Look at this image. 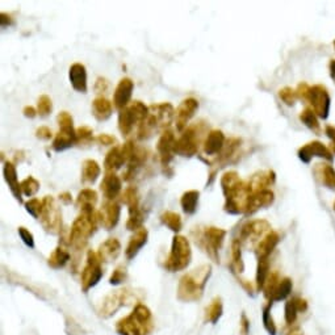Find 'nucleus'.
<instances>
[{
  "instance_id": "obj_1",
  "label": "nucleus",
  "mask_w": 335,
  "mask_h": 335,
  "mask_svg": "<svg viewBox=\"0 0 335 335\" xmlns=\"http://www.w3.org/2000/svg\"><path fill=\"white\" fill-rule=\"evenodd\" d=\"M212 275L211 264H201L183 275L179 280L176 297L183 303H195L202 297L207 283Z\"/></svg>"
},
{
  "instance_id": "obj_2",
  "label": "nucleus",
  "mask_w": 335,
  "mask_h": 335,
  "mask_svg": "<svg viewBox=\"0 0 335 335\" xmlns=\"http://www.w3.org/2000/svg\"><path fill=\"white\" fill-rule=\"evenodd\" d=\"M155 329L152 310L143 304L134 306L133 311L116 323L119 335H152Z\"/></svg>"
},
{
  "instance_id": "obj_3",
  "label": "nucleus",
  "mask_w": 335,
  "mask_h": 335,
  "mask_svg": "<svg viewBox=\"0 0 335 335\" xmlns=\"http://www.w3.org/2000/svg\"><path fill=\"white\" fill-rule=\"evenodd\" d=\"M148 110L150 112L147 119L138 125V140H146L157 131H162V133L169 131V126L175 116V110L170 103L153 104L148 107Z\"/></svg>"
},
{
  "instance_id": "obj_4",
  "label": "nucleus",
  "mask_w": 335,
  "mask_h": 335,
  "mask_svg": "<svg viewBox=\"0 0 335 335\" xmlns=\"http://www.w3.org/2000/svg\"><path fill=\"white\" fill-rule=\"evenodd\" d=\"M142 300V294L132 288L117 289L104 297L98 305V313L100 317L109 318L115 315L122 306L138 305Z\"/></svg>"
},
{
  "instance_id": "obj_5",
  "label": "nucleus",
  "mask_w": 335,
  "mask_h": 335,
  "mask_svg": "<svg viewBox=\"0 0 335 335\" xmlns=\"http://www.w3.org/2000/svg\"><path fill=\"white\" fill-rule=\"evenodd\" d=\"M98 224V212H82L75 218L70 229L68 245L75 250H83L89 238L95 233Z\"/></svg>"
},
{
  "instance_id": "obj_6",
  "label": "nucleus",
  "mask_w": 335,
  "mask_h": 335,
  "mask_svg": "<svg viewBox=\"0 0 335 335\" xmlns=\"http://www.w3.org/2000/svg\"><path fill=\"white\" fill-rule=\"evenodd\" d=\"M195 244L207 254L213 262L218 263L219 255L218 251L221 249L225 239L226 230L216 226H207V228L197 229L192 232Z\"/></svg>"
},
{
  "instance_id": "obj_7",
  "label": "nucleus",
  "mask_w": 335,
  "mask_h": 335,
  "mask_svg": "<svg viewBox=\"0 0 335 335\" xmlns=\"http://www.w3.org/2000/svg\"><path fill=\"white\" fill-rule=\"evenodd\" d=\"M205 132H207V124L202 121L190 125L176 140L175 154L185 158H191L197 154Z\"/></svg>"
},
{
  "instance_id": "obj_8",
  "label": "nucleus",
  "mask_w": 335,
  "mask_h": 335,
  "mask_svg": "<svg viewBox=\"0 0 335 335\" xmlns=\"http://www.w3.org/2000/svg\"><path fill=\"white\" fill-rule=\"evenodd\" d=\"M192 260V250L190 240L183 235H175L172 238L171 251L164 260L163 267L170 272L183 271L190 266Z\"/></svg>"
},
{
  "instance_id": "obj_9",
  "label": "nucleus",
  "mask_w": 335,
  "mask_h": 335,
  "mask_svg": "<svg viewBox=\"0 0 335 335\" xmlns=\"http://www.w3.org/2000/svg\"><path fill=\"white\" fill-rule=\"evenodd\" d=\"M40 221L45 232L49 234H60L62 232V212L53 196H45L42 200Z\"/></svg>"
},
{
  "instance_id": "obj_10",
  "label": "nucleus",
  "mask_w": 335,
  "mask_h": 335,
  "mask_svg": "<svg viewBox=\"0 0 335 335\" xmlns=\"http://www.w3.org/2000/svg\"><path fill=\"white\" fill-rule=\"evenodd\" d=\"M101 259L99 258L98 252L89 250L87 252V262L82 271V291L88 292L91 288L95 287L101 280L104 275Z\"/></svg>"
},
{
  "instance_id": "obj_11",
  "label": "nucleus",
  "mask_w": 335,
  "mask_h": 335,
  "mask_svg": "<svg viewBox=\"0 0 335 335\" xmlns=\"http://www.w3.org/2000/svg\"><path fill=\"white\" fill-rule=\"evenodd\" d=\"M270 233V225L267 221L263 219H258V221H251L247 222L246 225L242 226L239 234L240 244H258L260 238H263L264 235H267Z\"/></svg>"
},
{
  "instance_id": "obj_12",
  "label": "nucleus",
  "mask_w": 335,
  "mask_h": 335,
  "mask_svg": "<svg viewBox=\"0 0 335 335\" xmlns=\"http://www.w3.org/2000/svg\"><path fill=\"white\" fill-rule=\"evenodd\" d=\"M175 145L176 138L175 134L172 131H164L160 134L159 140L157 143V152L159 155L160 163L163 169L170 167V162L174 159V154H175Z\"/></svg>"
},
{
  "instance_id": "obj_13",
  "label": "nucleus",
  "mask_w": 335,
  "mask_h": 335,
  "mask_svg": "<svg viewBox=\"0 0 335 335\" xmlns=\"http://www.w3.org/2000/svg\"><path fill=\"white\" fill-rule=\"evenodd\" d=\"M120 214H121V207L116 201H105L101 205L100 211L98 212L99 224L107 230H112L116 228L120 221Z\"/></svg>"
},
{
  "instance_id": "obj_14",
  "label": "nucleus",
  "mask_w": 335,
  "mask_h": 335,
  "mask_svg": "<svg viewBox=\"0 0 335 335\" xmlns=\"http://www.w3.org/2000/svg\"><path fill=\"white\" fill-rule=\"evenodd\" d=\"M199 108V101L195 98H188L180 103L175 112V122L176 131L183 133L187 129V124L190 120L195 116V112Z\"/></svg>"
},
{
  "instance_id": "obj_15",
  "label": "nucleus",
  "mask_w": 335,
  "mask_h": 335,
  "mask_svg": "<svg viewBox=\"0 0 335 335\" xmlns=\"http://www.w3.org/2000/svg\"><path fill=\"white\" fill-rule=\"evenodd\" d=\"M134 82L131 78H122L117 84L115 94H113V105L117 109L122 110L131 104L132 94H133Z\"/></svg>"
},
{
  "instance_id": "obj_16",
  "label": "nucleus",
  "mask_w": 335,
  "mask_h": 335,
  "mask_svg": "<svg viewBox=\"0 0 335 335\" xmlns=\"http://www.w3.org/2000/svg\"><path fill=\"white\" fill-rule=\"evenodd\" d=\"M122 181L116 172H107L103 178V181L100 183V191L103 192V196L107 199V201H115L116 197H119L121 193Z\"/></svg>"
},
{
  "instance_id": "obj_17",
  "label": "nucleus",
  "mask_w": 335,
  "mask_h": 335,
  "mask_svg": "<svg viewBox=\"0 0 335 335\" xmlns=\"http://www.w3.org/2000/svg\"><path fill=\"white\" fill-rule=\"evenodd\" d=\"M273 201V193L271 191H256L252 192L251 195L247 197L246 204H245V213L250 214L256 212L258 209L263 207H268L272 204Z\"/></svg>"
},
{
  "instance_id": "obj_18",
  "label": "nucleus",
  "mask_w": 335,
  "mask_h": 335,
  "mask_svg": "<svg viewBox=\"0 0 335 335\" xmlns=\"http://www.w3.org/2000/svg\"><path fill=\"white\" fill-rule=\"evenodd\" d=\"M225 134L221 131H211L204 140V153L207 155H218L225 146Z\"/></svg>"
},
{
  "instance_id": "obj_19",
  "label": "nucleus",
  "mask_w": 335,
  "mask_h": 335,
  "mask_svg": "<svg viewBox=\"0 0 335 335\" xmlns=\"http://www.w3.org/2000/svg\"><path fill=\"white\" fill-rule=\"evenodd\" d=\"M3 176L4 180L8 184L9 190L15 196V199L18 202H23V191H21V183H18L17 172H16V167L12 162H6L3 166Z\"/></svg>"
},
{
  "instance_id": "obj_20",
  "label": "nucleus",
  "mask_w": 335,
  "mask_h": 335,
  "mask_svg": "<svg viewBox=\"0 0 335 335\" xmlns=\"http://www.w3.org/2000/svg\"><path fill=\"white\" fill-rule=\"evenodd\" d=\"M68 78L72 88L78 92H87V70L82 63H74L68 70Z\"/></svg>"
},
{
  "instance_id": "obj_21",
  "label": "nucleus",
  "mask_w": 335,
  "mask_h": 335,
  "mask_svg": "<svg viewBox=\"0 0 335 335\" xmlns=\"http://www.w3.org/2000/svg\"><path fill=\"white\" fill-rule=\"evenodd\" d=\"M121 252V244L117 238H108L99 246L98 255L101 262H113L119 258Z\"/></svg>"
},
{
  "instance_id": "obj_22",
  "label": "nucleus",
  "mask_w": 335,
  "mask_h": 335,
  "mask_svg": "<svg viewBox=\"0 0 335 335\" xmlns=\"http://www.w3.org/2000/svg\"><path fill=\"white\" fill-rule=\"evenodd\" d=\"M148 238V232L146 228L138 229L137 232H134V234L132 235L131 239L128 242V246H126V250H125V255L128 259H133L134 256L140 252V250L142 249L146 245Z\"/></svg>"
},
{
  "instance_id": "obj_23",
  "label": "nucleus",
  "mask_w": 335,
  "mask_h": 335,
  "mask_svg": "<svg viewBox=\"0 0 335 335\" xmlns=\"http://www.w3.org/2000/svg\"><path fill=\"white\" fill-rule=\"evenodd\" d=\"M279 235L275 232H270L267 235H264L255 246V254L259 258H268L271 252L275 250V247L279 244Z\"/></svg>"
},
{
  "instance_id": "obj_24",
  "label": "nucleus",
  "mask_w": 335,
  "mask_h": 335,
  "mask_svg": "<svg viewBox=\"0 0 335 335\" xmlns=\"http://www.w3.org/2000/svg\"><path fill=\"white\" fill-rule=\"evenodd\" d=\"M125 163H126V159H125L124 154H122L121 147L120 146H113L109 152L107 153V155H105L104 169H105L107 172H116Z\"/></svg>"
},
{
  "instance_id": "obj_25",
  "label": "nucleus",
  "mask_w": 335,
  "mask_h": 335,
  "mask_svg": "<svg viewBox=\"0 0 335 335\" xmlns=\"http://www.w3.org/2000/svg\"><path fill=\"white\" fill-rule=\"evenodd\" d=\"M98 202V193L91 188H84L77 197V207L82 212H95V205Z\"/></svg>"
},
{
  "instance_id": "obj_26",
  "label": "nucleus",
  "mask_w": 335,
  "mask_h": 335,
  "mask_svg": "<svg viewBox=\"0 0 335 335\" xmlns=\"http://www.w3.org/2000/svg\"><path fill=\"white\" fill-rule=\"evenodd\" d=\"M77 143V129L75 131H60L55 134L51 147L55 152H63Z\"/></svg>"
},
{
  "instance_id": "obj_27",
  "label": "nucleus",
  "mask_w": 335,
  "mask_h": 335,
  "mask_svg": "<svg viewBox=\"0 0 335 335\" xmlns=\"http://www.w3.org/2000/svg\"><path fill=\"white\" fill-rule=\"evenodd\" d=\"M92 115L98 121H105L112 115V103L100 96L92 101Z\"/></svg>"
},
{
  "instance_id": "obj_28",
  "label": "nucleus",
  "mask_w": 335,
  "mask_h": 335,
  "mask_svg": "<svg viewBox=\"0 0 335 335\" xmlns=\"http://www.w3.org/2000/svg\"><path fill=\"white\" fill-rule=\"evenodd\" d=\"M224 314V304L221 297H214L205 309V322L216 325Z\"/></svg>"
},
{
  "instance_id": "obj_29",
  "label": "nucleus",
  "mask_w": 335,
  "mask_h": 335,
  "mask_svg": "<svg viewBox=\"0 0 335 335\" xmlns=\"http://www.w3.org/2000/svg\"><path fill=\"white\" fill-rule=\"evenodd\" d=\"M101 169L99 163L94 159H86L82 164V181L83 183H95L100 176Z\"/></svg>"
},
{
  "instance_id": "obj_30",
  "label": "nucleus",
  "mask_w": 335,
  "mask_h": 335,
  "mask_svg": "<svg viewBox=\"0 0 335 335\" xmlns=\"http://www.w3.org/2000/svg\"><path fill=\"white\" fill-rule=\"evenodd\" d=\"M199 197L200 192L196 190H191L184 192L181 195L180 205L181 209L185 214H195L197 211V205H199Z\"/></svg>"
},
{
  "instance_id": "obj_31",
  "label": "nucleus",
  "mask_w": 335,
  "mask_h": 335,
  "mask_svg": "<svg viewBox=\"0 0 335 335\" xmlns=\"http://www.w3.org/2000/svg\"><path fill=\"white\" fill-rule=\"evenodd\" d=\"M68 260H70V252L66 250L65 246L60 245V246L57 247L50 255H49L48 264L49 267L54 268V270H58V268L65 267L66 264L68 263Z\"/></svg>"
},
{
  "instance_id": "obj_32",
  "label": "nucleus",
  "mask_w": 335,
  "mask_h": 335,
  "mask_svg": "<svg viewBox=\"0 0 335 335\" xmlns=\"http://www.w3.org/2000/svg\"><path fill=\"white\" fill-rule=\"evenodd\" d=\"M240 240L234 239L232 242V250H230V270L233 273H242L245 270V264L242 260L240 254Z\"/></svg>"
},
{
  "instance_id": "obj_33",
  "label": "nucleus",
  "mask_w": 335,
  "mask_h": 335,
  "mask_svg": "<svg viewBox=\"0 0 335 335\" xmlns=\"http://www.w3.org/2000/svg\"><path fill=\"white\" fill-rule=\"evenodd\" d=\"M121 202L128 207L129 214L136 213L141 209L140 208V195L136 187H128L121 195Z\"/></svg>"
},
{
  "instance_id": "obj_34",
  "label": "nucleus",
  "mask_w": 335,
  "mask_h": 335,
  "mask_svg": "<svg viewBox=\"0 0 335 335\" xmlns=\"http://www.w3.org/2000/svg\"><path fill=\"white\" fill-rule=\"evenodd\" d=\"M239 143H240V141L238 140V138H230V140L226 141L225 146H224V148H222V152L219 153L218 158L214 160V164H216V166H218L219 164V167H222L221 164L228 163L229 159H230V158L235 154V150L239 147Z\"/></svg>"
},
{
  "instance_id": "obj_35",
  "label": "nucleus",
  "mask_w": 335,
  "mask_h": 335,
  "mask_svg": "<svg viewBox=\"0 0 335 335\" xmlns=\"http://www.w3.org/2000/svg\"><path fill=\"white\" fill-rule=\"evenodd\" d=\"M268 275H270V260H268V258H259L255 276L256 291H263V287L266 284Z\"/></svg>"
},
{
  "instance_id": "obj_36",
  "label": "nucleus",
  "mask_w": 335,
  "mask_h": 335,
  "mask_svg": "<svg viewBox=\"0 0 335 335\" xmlns=\"http://www.w3.org/2000/svg\"><path fill=\"white\" fill-rule=\"evenodd\" d=\"M137 124L136 119L132 115L131 110L128 109V107L125 108V109L120 110L119 113V129L120 132L122 133V136H129L133 131L134 125Z\"/></svg>"
},
{
  "instance_id": "obj_37",
  "label": "nucleus",
  "mask_w": 335,
  "mask_h": 335,
  "mask_svg": "<svg viewBox=\"0 0 335 335\" xmlns=\"http://www.w3.org/2000/svg\"><path fill=\"white\" fill-rule=\"evenodd\" d=\"M160 222L163 224L164 226L172 230V232H180L181 226H183V222H181V217L180 214H178L176 212L166 211L160 214Z\"/></svg>"
},
{
  "instance_id": "obj_38",
  "label": "nucleus",
  "mask_w": 335,
  "mask_h": 335,
  "mask_svg": "<svg viewBox=\"0 0 335 335\" xmlns=\"http://www.w3.org/2000/svg\"><path fill=\"white\" fill-rule=\"evenodd\" d=\"M292 288H293V283L289 277H284V279L280 280L279 285H277V289H276L275 294L271 299L270 303H276V301H284L289 297L292 292Z\"/></svg>"
},
{
  "instance_id": "obj_39",
  "label": "nucleus",
  "mask_w": 335,
  "mask_h": 335,
  "mask_svg": "<svg viewBox=\"0 0 335 335\" xmlns=\"http://www.w3.org/2000/svg\"><path fill=\"white\" fill-rule=\"evenodd\" d=\"M128 109L131 110L132 115L134 116V119H136L137 124L138 125L147 119L148 112H150V110H148V107H146L145 104L140 100L132 101V103L128 105Z\"/></svg>"
},
{
  "instance_id": "obj_40",
  "label": "nucleus",
  "mask_w": 335,
  "mask_h": 335,
  "mask_svg": "<svg viewBox=\"0 0 335 335\" xmlns=\"http://www.w3.org/2000/svg\"><path fill=\"white\" fill-rule=\"evenodd\" d=\"M300 311H299V306H297V297L288 300L287 303H285V308H284V318H285V323H287L288 326H292V325L296 323Z\"/></svg>"
},
{
  "instance_id": "obj_41",
  "label": "nucleus",
  "mask_w": 335,
  "mask_h": 335,
  "mask_svg": "<svg viewBox=\"0 0 335 335\" xmlns=\"http://www.w3.org/2000/svg\"><path fill=\"white\" fill-rule=\"evenodd\" d=\"M271 308H272V303H268L264 306L263 311H262V321H263V326L266 331L270 335H276L277 334V326H276L275 320L271 314Z\"/></svg>"
},
{
  "instance_id": "obj_42",
  "label": "nucleus",
  "mask_w": 335,
  "mask_h": 335,
  "mask_svg": "<svg viewBox=\"0 0 335 335\" xmlns=\"http://www.w3.org/2000/svg\"><path fill=\"white\" fill-rule=\"evenodd\" d=\"M279 283H280V279H279V275H277V272H272L268 275L267 280H266V284H264V287H263V293H264V296H266V299L268 300V303H270L271 299H272L273 294H275Z\"/></svg>"
},
{
  "instance_id": "obj_43",
  "label": "nucleus",
  "mask_w": 335,
  "mask_h": 335,
  "mask_svg": "<svg viewBox=\"0 0 335 335\" xmlns=\"http://www.w3.org/2000/svg\"><path fill=\"white\" fill-rule=\"evenodd\" d=\"M92 134H94V132H92V129L89 126H86V125L79 126L77 129V143L75 145H89L91 141H94V136Z\"/></svg>"
},
{
  "instance_id": "obj_44",
  "label": "nucleus",
  "mask_w": 335,
  "mask_h": 335,
  "mask_svg": "<svg viewBox=\"0 0 335 335\" xmlns=\"http://www.w3.org/2000/svg\"><path fill=\"white\" fill-rule=\"evenodd\" d=\"M40 190L39 180L33 178V176H28L24 180L21 181V191L25 196H34Z\"/></svg>"
},
{
  "instance_id": "obj_45",
  "label": "nucleus",
  "mask_w": 335,
  "mask_h": 335,
  "mask_svg": "<svg viewBox=\"0 0 335 335\" xmlns=\"http://www.w3.org/2000/svg\"><path fill=\"white\" fill-rule=\"evenodd\" d=\"M143 219H145V216H143L142 209H140V211L136 212V213L129 214V218L128 221H126V229L131 230V232H137L138 229L143 228Z\"/></svg>"
},
{
  "instance_id": "obj_46",
  "label": "nucleus",
  "mask_w": 335,
  "mask_h": 335,
  "mask_svg": "<svg viewBox=\"0 0 335 335\" xmlns=\"http://www.w3.org/2000/svg\"><path fill=\"white\" fill-rule=\"evenodd\" d=\"M51 109H53V103H51V99L49 98L48 95H41L39 98V101H37V112L41 117L49 116L51 113Z\"/></svg>"
},
{
  "instance_id": "obj_47",
  "label": "nucleus",
  "mask_w": 335,
  "mask_h": 335,
  "mask_svg": "<svg viewBox=\"0 0 335 335\" xmlns=\"http://www.w3.org/2000/svg\"><path fill=\"white\" fill-rule=\"evenodd\" d=\"M57 122L60 125V131H75L74 121L68 112H61L57 116Z\"/></svg>"
},
{
  "instance_id": "obj_48",
  "label": "nucleus",
  "mask_w": 335,
  "mask_h": 335,
  "mask_svg": "<svg viewBox=\"0 0 335 335\" xmlns=\"http://www.w3.org/2000/svg\"><path fill=\"white\" fill-rule=\"evenodd\" d=\"M25 209L30 216H33L34 218H40L42 212V200L39 199H30L25 202Z\"/></svg>"
},
{
  "instance_id": "obj_49",
  "label": "nucleus",
  "mask_w": 335,
  "mask_h": 335,
  "mask_svg": "<svg viewBox=\"0 0 335 335\" xmlns=\"http://www.w3.org/2000/svg\"><path fill=\"white\" fill-rule=\"evenodd\" d=\"M126 277H128V271H126V268H125L124 266H119L117 268H115V271H113L112 275H110L109 284L119 285L121 284V283H124L125 280H126Z\"/></svg>"
},
{
  "instance_id": "obj_50",
  "label": "nucleus",
  "mask_w": 335,
  "mask_h": 335,
  "mask_svg": "<svg viewBox=\"0 0 335 335\" xmlns=\"http://www.w3.org/2000/svg\"><path fill=\"white\" fill-rule=\"evenodd\" d=\"M17 232L21 240H23L29 249H34V237H33L32 233L29 232V229L24 228V226H20V228L17 229Z\"/></svg>"
},
{
  "instance_id": "obj_51",
  "label": "nucleus",
  "mask_w": 335,
  "mask_h": 335,
  "mask_svg": "<svg viewBox=\"0 0 335 335\" xmlns=\"http://www.w3.org/2000/svg\"><path fill=\"white\" fill-rule=\"evenodd\" d=\"M239 334L240 335H250V320L246 315V313L240 314L239 320Z\"/></svg>"
},
{
  "instance_id": "obj_52",
  "label": "nucleus",
  "mask_w": 335,
  "mask_h": 335,
  "mask_svg": "<svg viewBox=\"0 0 335 335\" xmlns=\"http://www.w3.org/2000/svg\"><path fill=\"white\" fill-rule=\"evenodd\" d=\"M108 87H109V83L105 78H98L95 83V94H98V95L105 94L108 91Z\"/></svg>"
},
{
  "instance_id": "obj_53",
  "label": "nucleus",
  "mask_w": 335,
  "mask_h": 335,
  "mask_svg": "<svg viewBox=\"0 0 335 335\" xmlns=\"http://www.w3.org/2000/svg\"><path fill=\"white\" fill-rule=\"evenodd\" d=\"M96 141H98L100 145H104V146H112L117 142L116 138H115L113 136H110V134H99V136L96 137Z\"/></svg>"
},
{
  "instance_id": "obj_54",
  "label": "nucleus",
  "mask_w": 335,
  "mask_h": 335,
  "mask_svg": "<svg viewBox=\"0 0 335 335\" xmlns=\"http://www.w3.org/2000/svg\"><path fill=\"white\" fill-rule=\"evenodd\" d=\"M280 98H282L288 105H291L294 101V92L292 91L291 88H288V87L287 88H283L282 91H280Z\"/></svg>"
},
{
  "instance_id": "obj_55",
  "label": "nucleus",
  "mask_w": 335,
  "mask_h": 335,
  "mask_svg": "<svg viewBox=\"0 0 335 335\" xmlns=\"http://www.w3.org/2000/svg\"><path fill=\"white\" fill-rule=\"evenodd\" d=\"M36 136L37 138H41V140H50L51 137H53V133H51L50 128H48V126H40L36 131Z\"/></svg>"
},
{
  "instance_id": "obj_56",
  "label": "nucleus",
  "mask_w": 335,
  "mask_h": 335,
  "mask_svg": "<svg viewBox=\"0 0 335 335\" xmlns=\"http://www.w3.org/2000/svg\"><path fill=\"white\" fill-rule=\"evenodd\" d=\"M23 113H24V116L28 117V119H34V117L39 115V112H37L36 108L32 107V105H27V107H24Z\"/></svg>"
},
{
  "instance_id": "obj_57",
  "label": "nucleus",
  "mask_w": 335,
  "mask_h": 335,
  "mask_svg": "<svg viewBox=\"0 0 335 335\" xmlns=\"http://www.w3.org/2000/svg\"><path fill=\"white\" fill-rule=\"evenodd\" d=\"M238 280H239V283L242 284V287L246 289L247 293H251V294L254 293V291H255L256 288L254 287V284H252L251 282H249V280H242V279H238Z\"/></svg>"
},
{
  "instance_id": "obj_58",
  "label": "nucleus",
  "mask_w": 335,
  "mask_h": 335,
  "mask_svg": "<svg viewBox=\"0 0 335 335\" xmlns=\"http://www.w3.org/2000/svg\"><path fill=\"white\" fill-rule=\"evenodd\" d=\"M12 23H13V21H12V18H11V16L7 15V13H4V12L0 13V24H2V27H7V25H11Z\"/></svg>"
},
{
  "instance_id": "obj_59",
  "label": "nucleus",
  "mask_w": 335,
  "mask_h": 335,
  "mask_svg": "<svg viewBox=\"0 0 335 335\" xmlns=\"http://www.w3.org/2000/svg\"><path fill=\"white\" fill-rule=\"evenodd\" d=\"M297 306H299L300 313H305V311L308 310V308H309L308 303H306V300L300 299V297H297Z\"/></svg>"
},
{
  "instance_id": "obj_60",
  "label": "nucleus",
  "mask_w": 335,
  "mask_h": 335,
  "mask_svg": "<svg viewBox=\"0 0 335 335\" xmlns=\"http://www.w3.org/2000/svg\"><path fill=\"white\" fill-rule=\"evenodd\" d=\"M60 200L63 202V204L68 205L72 202V196L70 192H63L60 195Z\"/></svg>"
},
{
  "instance_id": "obj_61",
  "label": "nucleus",
  "mask_w": 335,
  "mask_h": 335,
  "mask_svg": "<svg viewBox=\"0 0 335 335\" xmlns=\"http://www.w3.org/2000/svg\"><path fill=\"white\" fill-rule=\"evenodd\" d=\"M287 335H304L303 331L300 330V327H293L291 331H288Z\"/></svg>"
}]
</instances>
